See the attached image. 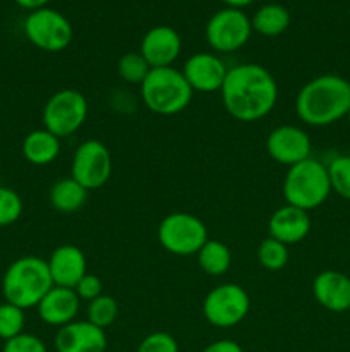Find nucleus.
<instances>
[{
  "mask_svg": "<svg viewBox=\"0 0 350 352\" xmlns=\"http://www.w3.org/2000/svg\"><path fill=\"white\" fill-rule=\"evenodd\" d=\"M250 309V298L246 289L233 282L216 285L202 301V315L216 329H232L246 320Z\"/></svg>",
  "mask_w": 350,
  "mask_h": 352,
  "instance_id": "nucleus-9",
  "label": "nucleus"
},
{
  "mask_svg": "<svg viewBox=\"0 0 350 352\" xmlns=\"http://www.w3.org/2000/svg\"><path fill=\"white\" fill-rule=\"evenodd\" d=\"M79 308H81V299L78 298L74 289L57 287V285H54L36 306L40 318L47 325L58 327V329L74 322L75 316L79 315Z\"/></svg>",
  "mask_w": 350,
  "mask_h": 352,
  "instance_id": "nucleus-19",
  "label": "nucleus"
},
{
  "mask_svg": "<svg viewBox=\"0 0 350 352\" xmlns=\"http://www.w3.org/2000/svg\"><path fill=\"white\" fill-rule=\"evenodd\" d=\"M151 67L139 52H127L117 62V74L127 85L141 86Z\"/></svg>",
  "mask_w": 350,
  "mask_h": 352,
  "instance_id": "nucleus-25",
  "label": "nucleus"
},
{
  "mask_svg": "<svg viewBox=\"0 0 350 352\" xmlns=\"http://www.w3.org/2000/svg\"><path fill=\"white\" fill-rule=\"evenodd\" d=\"M119 316V302L113 296L102 294L100 298L88 302L86 309V320L98 329H108Z\"/></svg>",
  "mask_w": 350,
  "mask_h": 352,
  "instance_id": "nucleus-24",
  "label": "nucleus"
},
{
  "mask_svg": "<svg viewBox=\"0 0 350 352\" xmlns=\"http://www.w3.org/2000/svg\"><path fill=\"white\" fill-rule=\"evenodd\" d=\"M347 120H349V126H350V110H349V113H347Z\"/></svg>",
  "mask_w": 350,
  "mask_h": 352,
  "instance_id": "nucleus-36",
  "label": "nucleus"
},
{
  "mask_svg": "<svg viewBox=\"0 0 350 352\" xmlns=\"http://www.w3.org/2000/svg\"><path fill=\"white\" fill-rule=\"evenodd\" d=\"M311 217L309 212L295 208L292 205H283L271 213L268 220V234L273 239L280 241L285 246L299 244L311 232Z\"/></svg>",
  "mask_w": 350,
  "mask_h": 352,
  "instance_id": "nucleus-16",
  "label": "nucleus"
},
{
  "mask_svg": "<svg viewBox=\"0 0 350 352\" xmlns=\"http://www.w3.org/2000/svg\"><path fill=\"white\" fill-rule=\"evenodd\" d=\"M23 199L14 189L0 186V227L16 223L23 215Z\"/></svg>",
  "mask_w": 350,
  "mask_h": 352,
  "instance_id": "nucleus-29",
  "label": "nucleus"
},
{
  "mask_svg": "<svg viewBox=\"0 0 350 352\" xmlns=\"http://www.w3.org/2000/svg\"><path fill=\"white\" fill-rule=\"evenodd\" d=\"M182 52V38L167 24H160L144 33L139 45V54L151 69L172 67Z\"/></svg>",
  "mask_w": 350,
  "mask_h": 352,
  "instance_id": "nucleus-14",
  "label": "nucleus"
},
{
  "mask_svg": "<svg viewBox=\"0 0 350 352\" xmlns=\"http://www.w3.org/2000/svg\"><path fill=\"white\" fill-rule=\"evenodd\" d=\"M226 72H229V67L225 65V62L216 54H209V52L192 54L182 67V74L192 91L199 93L220 91L226 78Z\"/></svg>",
  "mask_w": 350,
  "mask_h": 352,
  "instance_id": "nucleus-13",
  "label": "nucleus"
},
{
  "mask_svg": "<svg viewBox=\"0 0 350 352\" xmlns=\"http://www.w3.org/2000/svg\"><path fill=\"white\" fill-rule=\"evenodd\" d=\"M136 352H178V344L170 333L153 332L141 340Z\"/></svg>",
  "mask_w": 350,
  "mask_h": 352,
  "instance_id": "nucleus-30",
  "label": "nucleus"
},
{
  "mask_svg": "<svg viewBox=\"0 0 350 352\" xmlns=\"http://www.w3.org/2000/svg\"><path fill=\"white\" fill-rule=\"evenodd\" d=\"M220 95L230 117L240 122H256L273 112L278 85L266 67L246 62L229 69Z\"/></svg>",
  "mask_w": 350,
  "mask_h": 352,
  "instance_id": "nucleus-1",
  "label": "nucleus"
},
{
  "mask_svg": "<svg viewBox=\"0 0 350 352\" xmlns=\"http://www.w3.org/2000/svg\"><path fill=\"white\" fill-rule=\"evenodd\" d=\"M75 294L81 301H93V299L100 298L103 294V282L98 275L95 274H86L81 280L78 282V285L74 287Z\"/></svg>",
  "mask_w": 350,
  "mask_h": 352,
  "instance_id": "nucleus-32",
  "label": "nucleus"
},
{
  "mask_svg": "<svg viewBox=\"0 0 350 352\" xmlns=\"http://www.w3.org/2000/svg\"><path fill=\"white\" fill-rule=\"evenodd\" d=\"M24 325H26L24 309L7 301L0 305V339L3 342L21 336L24 332Z\"/></svg>",
  "mask_w": 350,
  "mask_h": 352,
  "instance_id": "nucleus-28",
  "label": "nucleus"
},
{
  "mask_svg": "<svg viewBox=\"0 0 350 352\" xmlns=\"http://www.w3.org/2000/svg\"><path fill=\"white\" fill-rule=\"evenodd\" d=\"M312 296L319 306L331 313L350 309V277L338 270H323L312 280Z\"/></svg>",
  "mask_w": 350,
  "mask_h": 352,
  "instance_id": "nucleus-18",
  "label": "nucleus"
},
{
  "mask_svg": "<svg viewBox=\"0 0 350 352\" xmlns=\"http://www.w3.org/2000/svg\"><path fill=\"white\" fill-rule=\"evenodd\" d=\"M329 195L331 184L325 164L316 158H307L288 167L283 179V198L287 205L311 212L319 208Z\"/></svg>",
  "mask_w": 350,
  "mask_h": 352,
  "instance_id": "nucleus-5",
  "label": "nucleus"
},
{
  "mask_svg": "<svg viewBox=\"0 0 350 352\" xmlns=\"http://www.w3.org/2000/svg\"><path fill=\"white\" fill-rule=\"evenodd\" d=\"M139 95L144 107L156 116H177L192 102L194 91L182 71L172 67L151 69L141 82Z\"/></svg>",
  "mask_w": 350,
  "mask_h": 352,
  "instance_id": "nucleus-4",
  "label": "nucleus"
},
{
  "mask_svg": "<svg viewBox=\"0 0 350 352\" xmlns=\"http://www.w3.org/2000/svg\"><path fill=\"white\" fill-rule=\"evenodd\" d=\"M51 287L47 260L33 254L14 260L2 278L3 299L21 309L36 308Z\"/></svg>",
  "mask_w": 350,
  "mask_h": 352,
  "instance_id": "nucleus-3",
  "label": "nucleus"
},
{
  "mask_svg": "<svg viewBox=\"0 0 350 352\" xmlns=\"http://www.w3.org/2000/svg\"><path fill=\"white\" fill-rule=\"evenodd\" d=\"M257 261L264 270H281L288 263V246L268 236L257 246Z\"/></svg>",
  "mask_w": 350,
  "mask_h": 352,
  "instance_id": "nucleus-26",
  "label": "nucleus"
},
{
  "mask_svg": "<svg viewBox=\"0 0 350 352\" xmlns=\"http://www.w3.org/2000/svg\"><path fill=\"white\" fill-rule=\"evenodd\" d=\"M205 33L215 54H232L249 41L253 34L250 17L242 9L223 7L209 17Z\"/></svg>",
  "mask_w": 350,
  "mask_h": 352,
  "instance_id": "nucleus-10",
  "label": "nucleus"
},
{
  "mask_svg": "<svg viewBox=\"0 0 350 352\" xmlns=\"http://www.w3.org/2000/svg\"><path fill=\"white\" fill-rule=\"evenodd\" d=\"M201 352H244V349L240 347V344L235 342V340L222 339L206 346Z\"/></svg>",
  "mask_w": 350,
  "mask_h": 352,
  "instance_id": "nucleus-33",
  "label": "nucleus"
},
{
  "mask_svg": "<svg viewBox=\"0 0 350 352\" xmlns=\"http://www.w3.org/2000/svg\"><path fill=\"white\" fill-rule=\"evenodd\" d=\"M328 177L331 192L350 201V155H338L328 165Z\"/></svg>",
  "mask_w": 350,
  "mask_h": 352,
  "instance_id": "nucleus-27",
  "label": "nucleus"
},
{
  "mask_svg": "<svg viewBox=\"0 0 350 352\" xmlns=\"http://www.w3.org/2000/svg\"><path fill=\"white\" fill-rule=\"evenodd\" d=\"M23 30L33 47L50 54L65 50L74 36L71 21L50 7L31 10L24 19Z\"/></svg>",
  "mask_w": 350,
  "mask_h": 352,
  "instance_id": "nucleus-8",
  "label": "nucleus"
},
{
  "mask_svg": "<svg viewBox=\"0 0 350 352\" xmlns=\"http://www.w3.org/2000/svg\"><path fill=\"white\" fill-rule=\"evenodd\" d=\"M208 239L205 222L187 212L170 213L158 226V241L161 248L177 256L198 254Z\"/></svg>",
  "mask_w": 350,
  "mask_h": 352,
  "instance_id": "nucleus-6",
  "label": "nucleus"
},
{
  "mask_svg": "<svg viewBox=\"0 0 350 352\" xmlns=\"http://www.w3.org/2000/svg\"><path fill=\"white\" fill-rule=\"evenodd\" d=\"M47 263L51 280L57 287L74 289L78 282L88 274V261L84 253L74 244H62L55 248Z\"/></svg>",
  "mask_w": 350,
  "mask_h": 352,
  "instance_id": "nucleus-17",
  "label": "nucleus"
},
{
  "mask_svg": "<svg viewBox=\"0 0 350 352\" xmlns=\"http://www.w3.org/2000/svg\"><path fill=\"white\" fill-rule=\"evenodd\" d=\"M222 3H225V7H232V9H242L244 7L250 6L254 0H220Z\"/></svg>",
  "mask_w": 350,
  "mask_h": 352,
  "instance_id": "nucleus-35",
  "label": "nucleus"
},
{
  "mask_svg": "<svg viewBox=\"0 0 350 352\" xmlns=\"http://www.w3.org/2000/svg\"><path fill=\"white\" fill-rule=\"evenodd\" d=\"M250 26L261 36H280L290 26V12L280 3H264L250 17Z\"/></svg>",
  "mask_w": 350,
  "mask_h": 352,
  "instance_id": "nucleus-21",
  "label": "nucleus"
},
{
  "mask_svg": "<svg viewBox=\"0 0 350 352\" xmlns=\"http://www.w3.org/2000/svg\"><path fill=\"white\" fill-rule=\"evenodd\" d=\"M196 256L201 270L209 277H222L232 265V251L222 241L208 239Z\"/></svg>",
  "mask_w": 350,
  "mask_h": 352,
  "instance_id": "nucleus-23",
  "label": "nucleus"
},
{
  "mask_svg": "<svg viewBox=\"0 0 350 352\" xmlns=\"http://www.w3.org/2000/svg\"><path fill=\"white\" fill-rule=\"evenodd\" d=\"M350 110V81L336 74L309 79L295 96V113L304 124L326 127L347 117Z\"/></svg>",
  "mask_w": 350,
  "mask_h": 352,
  "instance_id": "nucleus-2",
  "label": "nucleus"
},
{
  "mask_svg": "<svg viewBox=\"0 0 350 352\" xmlns=\"http://www.w3.org/2000/svg\"><path fill=\"white\" fill-rule=\"evenodd\" d=\"M88 189L82 188L72 177L60 179L50 188V205L60 213H74L86 205Z\"/></svg>",
  "mask_w": 350,
  "mask_h": 352,
  "instance_id": "nucleus-22",
  "label": "nucleus"
},
{
  "mask_svg": "<svg viewBox=\"0 0 350 352\" xmlns=\"http://www.w3.org/2000/svg\"><path fill=\"white\" fill-rule=\"evenodd\" d=\"M112 168V155L106 144L98 140H86L72 155L71 177L88 191H95L110 181Z\"/></svg>",
  "mask_w": 350,
  "mask_h": 352,
  "instance_id": "nucleus-11",
  "label": "nucleus"
},
{
  "mask_svg": "<svg viewBox=\"0 0 350 352\" xmlns=\"http://www.w3.org/2000/svg\"><path fill=\"white\" fill-rule=\"evenodd\" d=\"M41 119L45 129L60 140L72 136L88 119V100L74 88L60 89L47 100Z\"/></svg>",
  "mask_w": 350,
  "mask_h": 352,
  "instance_id": "nucleus-7",
  "label": "nucleus"
},
{
  "mask_svg": "<svg viewBox=\"0 0 350 352\" xmlns=\"http://www.w3.org/2000/svg\"><path fill=\"white\" fill-rule=\"evenodd\" d=\"M60 155V138L51 134L45 127L34 129L24 138L23 157L36 167H47L54 164Z\"/></svg>",
  "mask_w": 350,
  "mask_h": 352,
  "instance_id": "nucleus-20",
  "label": "nucleus"
},
{
  "mask_svg": "<svg viewBox=\"0 0 350 352\" xmlns=\"http://www.w3.org/2000/svg\"><path fill=\"white\" fill-rule=\"evenodd\" d=\"M106 333L88 320H74L60 327L55 336L57 352H105Z\"/></svg>",
  "mask_w": 350,
  "mask_h": 352,
  "instance_id": "nucleus-15",
  "label": "nucleus"
},
{
  "mask_svg": "<svg viewBox=\"0 0 350 352\" xmlns=\"http://www.w3.org/2000/svg\"><path fill=\"white\" fill-rule=\"evenodd\" d=\"M2 352H48L40 337L23 332L21 336L3 342Z\"/></svg>",
  "mask_w": 350,
  "mask_h": 352,
  "instance_id": "nucleus-31",
  "label": "nucleus"
},
{
  "mask_svg": "<svg viewBox=\"0 0 350 352\" xmlns=\"http://www.w3.org/2000/svg\"><path fill=\"white\" fill-rule=\"evenodd\" d=\"M14 2H16L21 9H26L31 12V10L41 9V7H48V3H50L51 0H14Z\"/></svg>",
  "mask_w": 350,
  "mask_h": 352,
  "instance_id": "nucleus-34",
  "label": "nucleus"
},
{
  "mask_svg": "<svg viewBox=\"0 0 350 352\" xmlns=\"http://www.w3.org/2000/svg\"><path fill=\"white\" fill-rule=\"evenodd\" d=\"M311 150L309 134L302 127L292 124L275 127L266 138V153L271 160L287 168L311 158Z\"/></svg>",
  "mask_w": 350,
  "mask_h": 352,
  "instance_id": "nucleus-12",
  "label": "nucleus"
}]
</instances>
